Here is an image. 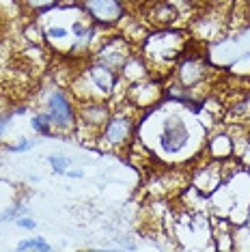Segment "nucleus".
<instances>
[{
    "label": "nucleus",
    "mask_w": 250,
    "mask_h": 252,
    "mask_svg": "<svg viewBox=\"0 0 250 252\" xmlns=\"http://www.w3.org/2000/svg\"><path fill=\"white\" fill-rule=\"evenodd\" d=\"M65 35H67L65 28H50V31H48V37L50 39H62Z\"/></svg>",
    "instance_id": "ddd939ff"
},
{
    "label": "nucleus",
    "mask_w": 250,
    "mask_h": 252,
    "mask_svg": "<svg viewBox=\"0 0 250 252\" xmlns=\"http://www.w3.org/2000/svg\"><path fill=\"white\" fill-rule=\"evenodd\" d=\"M18 224H20V226H24V228H35V226H37L35 222L31 220V218H18Z\"/></svg>",
    "instance_id": "2eb2a0df"
},
{
    "label": "nucleus",
    "mask_w": 250,
    "mask_h": 252,
    "mask_svg": "<svg viewBox=\"0 0 250 252\" xmlns=\"http://www.w3.org/2000/svg\"><path fill=\"white\" fill-rule=\"evenodd\" d=\"M31 147H32V142L22 140L18 147H7V151H15V153H20V151H26V149H31Z\"/></svg>",
    "instance_id": "4468645a"
},
{
    "label": "nucleus",
    "mask_w": 250,
    "mask_h": 252,
    "mask_svg": "<svg viewBox=\"0 0 250 252\" xmlns=\"http://www.w3.org/2000/svg\"><path fill=\"white\" fill-rule=\"evenodd\" d=\"M18 250H50V246L41 237H35V239H26V242L18 244Z\"/></svg>",
    "instance_id": "9d476101"
},
{
    "label": "nucleus",
    "mask_w": 250,
    "mask_h": 252,
    "mask_svg": "<svg viewBox=\"0 0 250 252\" xmlns=\"http://www.w3.org/2000/svg\"><path fill=\"white\" fill-rule=\"evenodd\" d=\"M134 125H132V119L129 117H112L108 119L106 125H104V142L106 145H112V147H119L123 142H127L129 134H132Z\"/></svg>",
    "instance_id": "20e7f679"
},
{
    "label": "nucleus",
    "mask_w": 250,
    "mask_h": 252,
    "mask_svg": "<svg viewBox=\"0 0 250 252\" xmlns=\"http://www.w3.org/2000/svg\"><path fill=\"white\" fill-rule=\"evenodd\" d=\"M89 78L95 82V87L99 91H104V93H112V89H115L117 84V76L115 71H112V67L104 65V63H95V65L89 67Z\"/></svg>",
    "instance_id": "423d86ee"
},
{
    "label": "nucleus",
    "mask_w": 250,
    "mask_h": 252,
    "mask_svg": "<svg viewBox=\"0 0 250 252\" xmlns=\"http://www.w3.org/2000/svg\"><path fill=\"white\" fill-rule=\"evenodd\" d=\"M84 121L91 123V125H106L108 121V108L101 106V104H91L87 110H84Z\"/></svg>",
    "instance_id": "0eeeda50"
},
{
    "label": "nucleus",
    "mask_w": 250,
    "mask_h": 252,
    "mask_svg": "<svg viewBox=\"0 0 250 252\" xmlns=\"http://www.w3.org/2000/svg\"><path fill=\"white\" fill-rule=\"evenodd\" d=\"M48 110H50L48 112L50 121L56 127H69V125H73V108H71V101L65 97V93H61V91L50 93Z\"/></svg>",
    "instance_id": "7ed1b4c3"
},
{
    "label": "nucleus",
    "mask_w": 250,
    "mask_h": 252,
    "mask_svg": "<svg viewBox=\"0 0 250 252\" xmlns=\"http://www.w3.org/2000/svg\"><path fill=\"white\" fill-rule=\"evenodd\" d=\"M84 9L97 24L112 26L123 18V7L119 0H84Z\"/></svg>",
    "instance_id": "f03ea898"
},
{
    "label": "nucleus",
    "mask_w": 250,
    "mask_h": 252,
    "mask_svg": "<svg viewBox=\"0 0 250 252\" xmlns=\"http://www.w3.org/2000/svg\"><path fill=\"white\" fill-rule=\"evenodd\" d=\"M28 4H31L32 9H37V11H45V9H50V7H54L59 0H26Z\"/></svg>",
    "instance_id": "9b49d317"
},
{
    "label": "nucleus",
    "mask_w": 250,
    "mask_h": 252,
    "mask_svg": "<svg viewBox=\"0 0 250 252\" xmlns=\"http://www.w3.org/2000/svg\"><path fill=\"white\" fill-rule=\"evenodd\" d=\"M9 121H11V114H2V117H0V134H2V129L9 125Z\"/></svg>",
    "instance_id": "dca6fc26"
},
{
    "label": "nucleus",
    "mask_w": 250,
    "mask_h": 252,
    "mask_svg": "<svg viewBox=\"0 0 250 252\" xmlns=\"http://www.w3.org/2000/svg\"><path fill=\"white\" fill-rule=\"evenodd\" d=\"M32 127L43 136H52V121H50L48 114H37V117H32Z\"/></svg>",
    "instance_id": "6e6552de"
},
{
    "label": "nucleus",
    "mask_w": 250,
    "mask_h": 252,
    "mask_svg": "<svg viewBox=\"0 0 250 252\" xmlns=\"http://www.w3.org/2000/svg\"><path fill=\"white\" fill-rule=\"evenodd\" d=\"M188 140H190V131H188V125L184 123V119L177 117V114H170L162 125V136H160L162 151L177 153L188 145Z\"/></svg>",
    "instance_id": "f257e3e1"
},
{
    "label": "nucleus",
    "mask_w": 250,
    "mask_h": 252,
    "mask_svg": "<svg viewBox=\"0 0 250 252\" xmlns=\"http://www.w3.org/2000/svg\"><path fill=\"white\" fill-rule=\"evenodd\" d=\"M177 76H179V84L184 89H194L205 78V63L196 59V56H188V59L179 63Z\"/></svg>",
    "instance_id": "39448f33"
},
{
    "label": "nucleus",
    "mask_w": 250,
    "mask_h": 252,
    "mask_svg": "<svg viewBox=\"0 0 250 252\" xmlns=\"http://www.w3.org/2000/svg\"><path fill=\"white\" fill-rule=\"evenodd\" d=\"M212 149L216 156H226V153H231V140L229 136H216V138L212 140Z\"/></svg>",
    "instance_id": "1a4fd4ad"
},
{
    "label": "nucleus",
    "mask_w": 250,
    "mask_h": 252,
    "mask_svg": "<svg viewBox=\"0 0 250 252\" xmlns=\"http://www.w3.org/2000/svg\"><path fill=\"white\" fill-rule=\"evenodd\" d=\"M50 164L54 166L56 173H65V168L69 166V159H67V158H61V156H56V158H50Z\"/></svg>",
    "instance_id": "f8f14e48"
}]
</instances>
